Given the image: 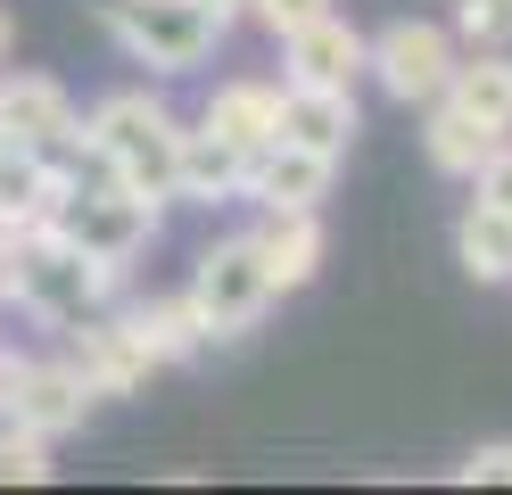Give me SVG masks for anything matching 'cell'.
Masks as SVG:
<instances>
[{"instance_id": "obj_9", "label": "cell", "mask_w": 512, "mask_h": 495, "mask_svg": "<svg viewBox=\"0 0 512 495\" xmlns=\"http://www.w3.org/2000/svg\"><path fill=\"white\" fill-rule=\"evenodd\" d=\"M281 66H290V83L356 91V75H364V33L347 25L339 9H323V17H306L298 33H281Z\"/></svg>"}, {"instance_id": "obj_19", "label": "cell", "mask_w": 512, "mask_h": 495, "mask_svg": "<svg viewBox=\"0 0 512 495\" xmlns=\"http://www.w3.org/2000/svg\"><path fill=\"white\" fill-rule=\"evenodd\" d=\"M124 322H133V339H141L157 363H190V355L207 347V330H199V314H190V297H182V289H174V297H149V306H133Z\"/></svg>"}, {"instance_id": "obj_28", "label": "cell", "mask_w": 512, "mask_h": 495, "mask_svg": "<svg viewBox=\"0 0 512 495\" xmlns=\"http://www.w3.org/2000/svg\"><path fill=\"white\" fill-rule=\"evenodd\" d=\"M0 297H9V264H0Z\"/></svg>"}, {"instance_id": "obj_10", "label": "cell", "mask_w": 512, "mask_h": 495, "mask_svg": "<svg viewBox=\"0 0 512 495\" xmlns=\"http://www.w3.org/2000/svg\"><path fill=\"white\" fill-rule=\"evenodd\" d=\"M364 132L356 116V91H323V83H290L273 108V141H298L314 157H347V141Z\"/></svg>"}, {"instance_id": "obj_17", "label": "cell", "mask_w": 512, "mask_h": 495, "mask_svg": "<svg viewBox=\"0 0 512 495\" xmlns=\"http://www.w3.org/2000/svg\"><path fill=\"white\" fill-rule=\"evenodd\" d=\"M455 256H463L471 281H512V207L471 198L463 223H455Z\"/></svg>"}, {"instance_id": "obj_26", "label": "cell", "mask_w": 512, "mask_h": 495, "mask_svg": "<svg viewBox=\"0 0 512 495\" xmlns=\"http://www.w3.org/2000/svg\"><path fill=\"white\" fill-rule=\"evenodd\" d=\"M199 9H207L215 25H232V17H248V0H199Z\"/></svg>"}, {"instance_id": "obj_5", "label": "cell", "mask_w": 512, "mask_h": 495, "mask_svg": "<svg viewBox=\"0 0 512 495\" xmlns=\"http://www.w3.org/2000/svg\"><path fill=\"white\" fill-rule=\"evenodd\" d=\"M190 314H199V330L207 339H248L256 322H265V306H273V281H265V264H256V248H248V231L240 240H215L199 264H190Z\"/></svg>"}, {"instance_id": "obj_4", "label": "cell", "mask_w": 512, "mask_h": 495, "mask_svg": "<svg viewBox=\"0 0 512 495\" xmlns=\"http://www.w3.org/2000/svg\"><path fill=\"white\" fill-rule=\"evenodd\" d=\"M100 25L149 66V75H190V66L215 50V33H223L199 0H100Z\"/></svg>"}, {"instance_id": "obj_27", "label": "cell", "mask_w": 512, "mask_h": 495, "mask_svg": "<svg viewBox=\"0 0 512 495\" xmlns=\"http://www.w3.org/2000/svg\"><path fill=\"white\" fill-rule=\"evenodd\" d=\"M0 58H9V17H0Z\"/></svg>"}, {"instance_id": "obj_2", "label": "cell", "mask_w": 512, "mask_h": 495, "mask_svg": "<svg viewBox=\"0 0 512 495\" xmlns=\"http://www.w3.org/2000/svg\"><path fill=\"white\" fill-rule=\"evenodd\" d=\"M124 273H108V264H91L75 240H58V231H25V240L9 248V297L25 314H42L58 330H75L83 314H100L116 297Z\"/></svg>"}, {"instance_id": "obj_18", "label": "cell", "mask_w": 512, "mask_h": 495, "mask_svg": "<svg viewBox=\"0 0 512 495\" xmlns=\"http://www.w3.org/2000/svg\"><path fill=\"white\" fill-rule=\"evenodd\" d=\"M496 141H504V132H488V124H471L463 108H446V99H430V132H422V149H430V165H438V174L471 182V174H479V157H488Z\"/></svg>"}, {"instance_id": "obj_16", "label": "cell", "mask_w": 512, "mask_h": 495, "mask_svg": "<svg viewBox=\"0 0 512 495\" xmlns=\"http://www.w3.org/2000/svg\"><path fill=\"white\" fill-rule=\"evenodd\" d=\"M273 108H281V91L273 83H223L215 99H207V132H215V141H232L240 157H256V149H265L273 141Z\"/></svg>"}, {"instance_id": "obj_14", "label": "cell", "mask_w": 512, "mask_h": 495, "mask_svg": "<svg viewBox=\"0 0 512 495\" xmlns=\"http://www.w3.org/2000/svg\"><path fill=\"white\" fill-rule=\"evenodd\" d=\"M438 99L463 108L471 124H488V132H512V50H455Z\"/></svg>"}, {"instance_id": "obj_3", "label": "cell", "mask_w": 512, "mask_h": 495, "mask_svg": "<svg viewBox=\"0 0 512 495\" xmlns=\"http://www.w3.org/2000/svg\"><path fill=\"white\" fill-rule=\"evenodd\" d=\"M157 215H166V207H157V198H133V190H124V182H83L75 174V190H67V207H58V240H75L91 264H108V273H124V264H133L141 248H149V231H157Z\"/></svg>"}, {"instance_id": "obj_8", "label": "cell", "mask_w": 512, "mask_h": 495, "mask_svg": "<svg viewBox=\"0 0 512 495\" xmlns=\"http://www.w3.org/2000/svg\"><path fill=\"white\" fill-rule=\"evenodd\" d=\"M75 372H83V388L91 396H133V388H149V372H157V355L133 339V322L124 314H83L75 322Z\"/></svg>"}, {"instance_id": "obj_12", "label": "cell", "mask_w": 512, "mask_h": 495, "mask_svg": "<svg viewBox=\"0 0 512 495\" xmlns=\"http://www.w3.org/2000/svg\"><path fill=\"white\" fill-rule=\"evenodd\" d=\"M248 248H256V264H265L273 297H290V289H306L314 273H323V215L314 207H265V223L248 231Z\"/></svg>"}, {"instance_id": "obj_11", "label": "cell", "mask_w": 512, "mask_h": 495, "mask_svg": "<svg viewBox=\"0 0 512 495\" xmlns=\"http://www.w3.org/2000/svg\"><path fill=\"white\" fill-rule=\"evenodd\" d=\"M331 174H339V157H314L298 141H265L240 174V198H256V207H323Z\"/></svg>"}, {"instance_id": "obj_20", "label": "cell", "mask_w": 512, "mask_h": 495, "mask_svg": "<svg viewBox=\"0 0 512 495\" xmlns=\"http://www.w3.org/2000/svg\"><path fill=\"white\" fill-rule=\"evenodd\" d=\"M50 479V438L25 421H0V487H42Z\"/></svg>"}, {"instance_id": "obj_13", "label": "cell", "mask_w": 512, "mask_h": 495, "mask_svg": "<svg viewBox=\"0 0 512 495\" xmlns=\"http://www.w3.org/2000/svg\"><path fill=\"white\" fill-rule=\"evenodd\" d=\"M83 413H91V388H83V372H75V363H25V372H17L9 421L42 429V438L58 446L67 429H83Z\"/></svg>"}, {"instance_id": "obj_7", "label": "cell", "mask_w": 512, "mask_h": 495, "mask_svg": "<svg viewBox=\"0 0 512 495\" xmlns=\"http://www.w3.org/2000/svg\"><path fill=\"white\" fill-rule=\"evenodd\" d=\"M364 66L380 75V91L405 99V108H430L446 91V66H455V33L430 25V17H397L364 42Z\"/></svg>"}, {"instance_id": "obj_15", "label": "cell", "mask_w": 512, "mask_h": 495, "mask_svg": "<svg viewBox=\"0 0 512 495\" xmlns=\"http://www.w3.org/2000/svg\"><path fill=\"white\" fill-rule=\"evenodd\" d=\"M240 174L248 157L232 141H215V132L182 124V149H174V198H199V207H223V198H240Z\"/></svg>"}, {"instance_id": "obj_24", "label": "cell", "mask_w": 512, "mask_h": 495, "mask_svg": "<svg viewBox=\"0 0 512 495\" xmlns=\"http://www.w3.org/2000/svg\"><path fill=\"white\" fill-rule=\"evenodd\" d=\"M323 9H331V0H248V17L265 25L273 42H281V33H298L306 17H323Z\"/></svg>"}, {"instance_id": "obj_6", "label": "cell", "mask_w": 512, "mask_h": 495, "mask_svg": "<svg viewBox=\"0 0 512 495\" xmlns=\"http://www.w3.org/2000/svg\"><path fill=\"white\" fill-rule=\"evenodd\" d=\"M0 141L67 165V174H83V165H75L83 157V116H75V99L58 91L50 75H0Z\"/></svg>"}, {"instance_id": "obj_25", "label": "cell", "mask_w": 512, "mask_h": 495, "mask_svg": "<svg viewBox=\"0 0 512 495\" xmlns=\"http://www.w3.org/2000/svg\"><path fill=\"white\" fill-rule=\"evenodd\" d=\"M17 372H25V355L0 347V421H9V396H17Z\"/></svg>"}, {"instance_id": "obj_1", "label": "cell", "mask_w": 512, "mask_h": 495, "mask_svg": "<svg viewBox=\"0 0 512 495\" xmlns=\"http://www.w3.org/2000/svg\"><path fill=\"white\" fill-rule=\"evenodd\" d=\"M174 149H182V116L157 91H108L83 116V157L133 198H157V207L174 198Z\"/></svg>"}, {"instance_id": "obj_21", "label": "cell", "mask_w": 512, "mask_h": 495, "mask_svg": "<svg viewBox=\"0 0 512 495\" xmlns=\"http://www.w3.org/2000/svg\"><path fill=\"white\" fill-rule=\"evenodd\" d=\"M455 42L463 50H512V0H455Z\"/></svg>"}, {"instance_id": "obj_22", "label": "cell", "mask_w": 512, "mask_h": 495, "mask_svg": "<svg viewBox=\"0 0 512 495\" xmlns=\"http://www.w3.org/2000/svg\"><path fill=\"white\" fill-rule=\"evenodd\" d=\"M463 487H512V438H488L463 454Z\"/></svg>"}, {"instance_id": "obj_23", "label": "cell", "mask_w": 512, "mask_h": 495, "mask_svg": "<svg viewBox=\"0 0 512 495\" xmlns=\"http://www.w3.org/2000/svg\"><path fill=\"white\" fill-rule=\"evenodd\" d=\"M471 190L488 198V207H512V132H504V141H496L488 157H479V174H471Z\"/></svg>"}, {"instance_id": "obj_29", "label": "cell", "mask_w": 512, "mask_h": 495, "mask_svg": "<svg viewBox=\"0 0 512 495\" xmlns=\"http://www.w3.org/2000/svg\"><path fill=\"white\" fill-rule=\"evenodd\" d=\"M0 149H9V141H0Z\"/></svg>"}]
</instances>
